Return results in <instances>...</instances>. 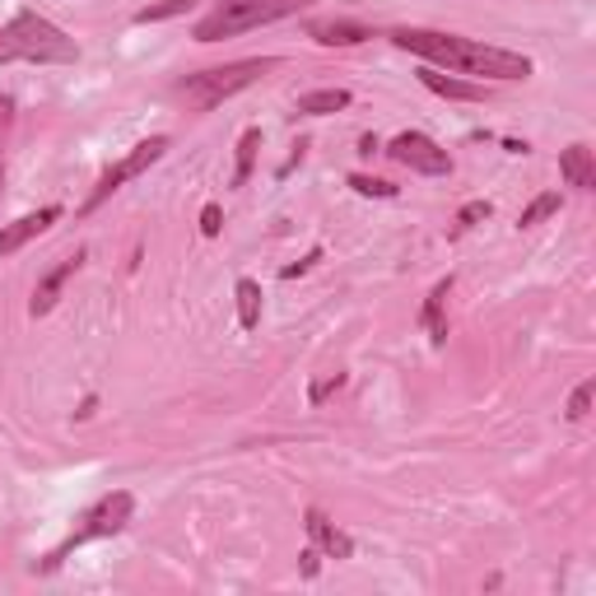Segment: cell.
I'll return each mask as SVG.
<instances>
[{"mask_svg":"<svg viewBox=\"0 0 596 596\" xmlns=\"http://www.w3.org/2000/svg\"><path fill=\"white\" fill-rule=\"evenodd\" d=\"M448 294H452V275H448V280L433 285L429 303H424V327H429V335H433V345H439L443 335H448V322H443V303H448Z\"/></svg>","mask_w":596,"mask_h":596,"instance_id":"15","label":"cell"},{"mask_svg":"<svg viewBox=\"0 0 596 596\" xmlns=\"http://www.w3.org/2000/svg\"><path fill=\"white\" fill-rule=\"evenodd\" d=\"M308 531H312V541L331 554V560H350V554H354V541H350V536H345V531H335L317 508L308 512Z\"/></svg>","mask_w":596,"mask_h":596,"instance_id":"13","label":"cell"},{"mask_svg":"<svg viewBox=\"0 0 596 596\" xmlns=\"http://www.w3.org/2000/svg\"><path fill=\"white\" fill-rule=\"evenodd\" d=\"M391 43L401 52L424 56L429 66L452 70V75H481V79H527L531 62L522 52H504L475 37H456V33H433V29H396Z\"/></svg>","mask_w":596,"mask_h":596,"instance_id":"1","label":"cell"},{"mask_svg":"<svg viewBox=\"0 0 596 596\" xmlns=\"http://www.w3.org/2000/svg\"><path fill=\"white\" fill-rule=\"evenodd\" d=\"M79 266H85V252H75V256H66V262L62 266H56V271H47L43 275V280H37V289H33V317H47L52 308H56V298H62V289H66V280H70V275L79 271Z\"/></svg>","mask_w":596,"mask_h":596,"instance_id":"9","label":"cell"},{"mask_svg":"<svg viewBox=\"0 0 596 596\" xmlns=\"http://www.w3.org/2000/svg\"><path fill=\"white\" fill-rule=\"evenodd\" d=\"M0 187H5V173H0Z\"/></svg>","mask_w":596,"mask_h":596,"instance_id":"24","label":"cell"},{"mask_svg":"<svg viewBox=\"0 0 596 596\" xmlns=\"http://www.w3.org/2000/svg\"><path fill=\"white\" fill-rule=\"evenodd\" d=\"M560 173H564V183H569V187L587 191V187L596 183V164H592V150H587V145H569V150L560 154Z\"/></svg>","mask_w":596,"mask_h":596,"instance_id":"11","label":"cell"},{"mask_svg":"<svg viewBox=\"0 0 596 596\" xmlns=\"http://www.w3.org/2000/svg\"><path fill=\"white\" fill-rule=\"evenodd\" d=\"M341 108H350L345 89H317V93L298 98V112H303V117H327V112H341Z\"/></svg>","mask_w":596,"mask_h":596,"instance_id":"14","label":"cell"},{"mask_svg":"<svg viewBox=\"0 0 596 596\" xmlns=\"http://www.w3.org/2000/svg\"><path fill=\"white\" fill-rule=\"evenodd\" d=\"M238 322L247 331L262 322V285L256 280H238Z\"/></svg>","mask_w":596,"mask_h":596,"instance_id":"16","label":"cell"},{"mask_svg":"<svg viewBox=\"0 0 596 596\" xmlns=\"http://www.w3.org/2000/svg\"><path fill=\"white\" fill-rule=\"evenodd\" d=\"M164 150H168V135H150V141H141V145H135L126 158H117V164L103 173V177H98V187L89 191V201H85V214L89 210H98V206H103L108 201V196L112 191H122V183H131V177H141L150 164H158V158H164Z\"/></svg>","mask_w":596,"mask_h":596,"instance_id":"6","label":"cell"},{"mask_svg":"<svg viewBox=\"0 0 596 596\" xmlns=\"http://www.w3.org/2000/svg\"><path fill=\"white\" fill-rule=\"evenodd\" d=\"M56 220H62V210L56 206H47V210H37V214H24V220H14V224H5L0 229V256H14L24 243H33L37 233H47Z\"/></svg>","mask_w":596,"mask_h":596,"instance_id":"8","label":"cell"},{"mask_svg":"<svg viewBox=\"0 0 596 596\" xmlns=\"http://www.w3.org/2000/svg\"><path fill=\"white\" fill-rule=\"evenodd\" d=\"M481 220H489V201H471V206L462 210V229H471V224H481Z\"/></svg>","mask_w":596,"mask_h":596,"instance_id":"22","label":"cell"},{"mask_svg":"<svg viewBox=\"0 0 596 596\" xmlns=\"http://www.w3.org/2000/svg\"><path fill=\"white\" fill-rule=\"evenodd\" d=\"M79 47L75 37H66L52 19L33 14V10H19L5 29H0V62H37V66H52V62H75Z\"/></svg>","mask_w":596,"mask_h":596,"instance_id":"2","label":"cell"},{"mask_svg":"<svg viewBox=\"0 0 596 596\" xmlns=\"http://www.w3.org/2000/svg\"><path fill=\"white\" fill-rule=\"evenodd\" d=\"M312 0H220L201 24H196V43H220V37H238V33H252L262 24H275L285 14L308 10Z\"/></svg>","mask_w":596,"mask_h":596,"instance_id":"3","label":"cell"},{"mask_svg":"<svg viewBox=\"0 0 596 596\" xmlns=\"http://www.w3.org/2000/svg\"><path fill=\"white\" fill-rule=\"evenodd\" d=\"M196 0H158V5H145L141 14H135V24H158V19H173V14H183L191 10Z\"/></svg>","mask_w":596,"mask_h":596,"instance_id":"19","label":"cell"},{"mask_svg":"<svg viewBox=\"0 0 596 596\" xmlns=\"http://www.w3.org/2000/svg\"><path fill=\"white\" fill-rule=\"evenodd\" d=\"M131 508H135V499H131L126 489H117V494H108V499H98V504L85 512V518H79V527L70 531V541H66V545H62V550H56L52 560H47V569L62 564L75 545L98 541V536H117V531H122V527L131 522Z\"/></svg>","mask_w":596,"mask_h":596,"instance_id":"5","label":"cell"},{"mask_svg":"<svg viewBox=\"0 0 596 596\" xmlns=\"http://www.w3.org/2000/svg\"><path fill=\"white\" fill-rule=\"evenodd\" d=\"M387 154H391L401 168L424 173V177H443V173H452L448 150H443V145H433L424 131H401V135H396V141L387 145Z\"/></svg>","mask_w":596,"mask_h":596,"instance_id":"7","label":"cell"},{"mask_svg":"<svg viewBox=\"0 0 596 596\" xmlns=\"http://www.w3.org/2000/svg\"><path fill=\"white\" fill-rule=\"evenodd\" d=\"M350 187L360 191V196H396L391 183H383V177H364V173H354V177H350Z\"/></svg>","mask_w":596,"mask_h":596,"instance_id":"20","label":"cell"},{"mask_svg":"<svg viewBox=\"0 0 596 596\" xmlns=\"http://www.w3.org/2000/svg\"><path fill=\"white\" fill-rule=\"evenodd\" d=\"M280 62L275 56H262V62H233V66H214V70H201V75H187L183 85H177V93L187 98V103L196 108H214V103H224V98H233L238 89H247L256 85L266 70H275Z\"/></svg>","mask_w":596,"mask_h":596,"instance_id":"4","label":"cell"},{"mask_svg":"<svg viewBox=\"0 0 596 596\" xmlns=\"http://www.w3.org/2000/svg\"><path fill=\"white\" fill-rule=\"evenodd\" d=\"M308 37L322 47H354V43H368L373 29L368 24H354V19H312Z\"/></svg>","mask_w":596,"mask_h":596,"instance_id":"10","label":"cell"},{"mask_svg":"<svg viewBox=\"0 0 596 596\" xmlns=\"http://www.w3.org/2000/svg\"><path fill=\"white\" fill-rule=\"evenodd\" d=\"M420 79H424V89L443 93V98H466V103H481V98H485L481 85H466V79H456V75H448V70H439V66L420 70Z\"/></svg>","mask_w":596,"mask_h":596,"instance_id":"12","label":"cell"},{"mask_svg":"<svg viewBox=\"0 0 596 596\" xmlns=\"http://www.w3.org/2000/svg\"><path fill=\"white\" fill-rule=\"evenodd\" d=\"M592 391H596V383H583L578 391L569 396V420H587V410H592Z\"/></svg>","mask_w":596,"mask_h":596,"instance_id":"21","label":"cell"},{"mask_svg":"<svg viewBox=\"0 0 596 596\" xmlns=\"http://www.w3.org/2000/svg\"><path fill=\"white\" fill-rule=\"evenodd\" d=\"M256 145H262V131H247L243 141H238V173H233V183H238V187L247 183V173H252V158H256Z\"/></svg>","mask_w":596,"mask_h":596,"instance_id":"18","label":"cell"},{"mask_svg":"<svg viewBox=\"0 0 596 596\" xmlns=\"http://www.w3.org/2000/svg\"><path fill=\"white\" fill-rule=\"evenodd\" d=\"M220 220H224L220 206H206V210H201V233H206V238H214V233H220Z\"/></svg>","mask_w":596,"mask_h":596,"instance_id":"23","label":"cell"},{"mask_svg":"<svg viewBox=\"0 0 596 596\" xmlns=\"http://www.w3.org/2000/svg\"><path fill=\"white\" fill-rule=\"evenodd\" d=\"M554 210H560V191H545V196H536V201H531V206L522 210V220H518V224H522V229H531V224L550 220Z\"/></svg>","mask_w":596,"mask_h":596,"instance_id":"17","label":"cell"}]
</instances>
